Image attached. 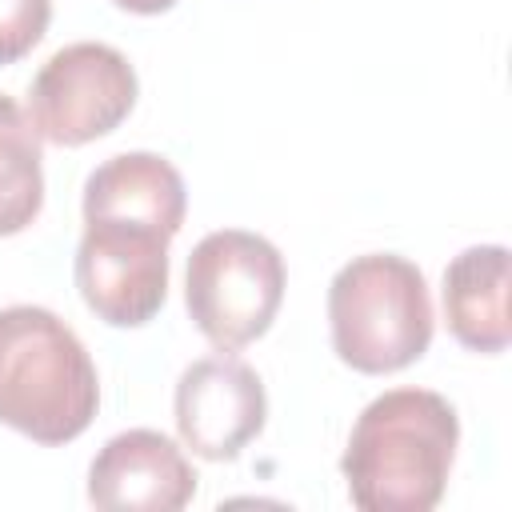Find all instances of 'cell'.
I'll list each match as a JSON object with an SVG mask.
<instances>
[{
	"label": "cell",
	"mask_w": 512,
	"mask_h": 512,
	"mask_svg": "<svg viewBox=\"0 0 512 512\" xmlns=\"http://www.w3.org/2000/svg\"><path fill=\"white\" fill-rule=\"evenodd\" d=\"M332 348L368 376L400 372L432 344V296L424 272L396 252L348 260L328 284Z\"/></svg>",
	"instance_id": "3957f363"
},
{
	"label": "cell",
	"mask_w": 512,
	"mask_h": 512,
	"mask_svg": "<svg viewBox=\"0 0 512 512\" xmlns=\"http://www.w3.org/2000/svg\"><path fill=\"white\" fill-rule=\"evenodd\" d=\"M76 288L104 324H148L168 292V236L136 224L84 220Z\"/></svg>",
	"instance_id": "8992f818"
},
{
	"label": "cell",
	"mask_w": 512,
	"mask_h": 512,
	"mask_svg": "<svg viewBox=\"0 0 512 512\" xmlns=\"http://www.w3.org/2000/svg\"><path fill=\"white\" fill-rule=\"evenodd\" d=\"M268 396L244 360L216 356L192 360L176 380V428L180 440L204 460H232L264 428Z\"/></svg>",
	"instance_id": "52a82bcc"
},
{
	"label": "cell",
	"mask_w": 512,
	"mask_h": 512,
	"mask_svg": "<svg viewBox=\"0 0 512 512\" xmlns=\"http://www.w3.org/2000/svg\"><path fill=\"white\" fill-rule=\"evenodd\" d=\"M444 320L452 336L472 352H504L508 324V248L476 244L444 268Z\"/></svg>",
	"instance_id": "30bf717a"
},
{
	"label": "cell",
	"mask_w": 512,
	"mask_h": 512,
	"mask_svg": "<svg viewBox=\"0 0 512 512\" xmlns=\"http://www.w3.org/2000/svg\"><path fill=\"white\" fill-rule=\"evenodd\" d=\"M196 328L224 352H236L268 332L284 300V256L256 232H208L188 256L184 284Z\"/></svg>",
	"instance_id": "277c9868"
},
{
	"label": "cell",
	"mask_w": 512,
	"mask_h": 512,
	"mask_svg": "<svg viewBox=\"0 0 512 512\" xmlns=\"http://www.w3.org/2000/svg\"><path fill=\"white\" fill-rule=\"evenodd\" d=\"M136 104V72L124 52L100 40H76L52 52L32 88L28 116L52 144L76 148L108 136Z\"/></svg>",
	"instance_id": "5b68a950"
},
{
	"label": "cell",
	"mask_w": 512,
	"mask_h": 512,
	"mask_svg": "<svg viewBox=\"0 0 512 512\" xmlns=\"http://www.w3.org/2000/svg\"><path fill=\"white\" fill-rule=\"evenodd\" d=\"M120 8H128V12H144V16H152V12H164V8H172L176 0H116Z\"/></svg>",
	"instance_id": "4fadbf2b"
},
{
	"label": "cell",
	"mask_w": 512,
	"mask_h": 512,
	"mask_svg": "<svg viewBox=\"0 0 512 512\" xmlns=\"http://www.w3.org/2000/svg\"><path fill=\"white\" fill-rule=\"evenodd\" d=\"M96 404L100 380L80 336L48 308H0V424L36 444H68Z\"/></svg>",
	"instance_id": "7a4b0ae2"
},
{
	"label": "cell",
	"mask_w": 512,
	"mask_h": 512,
	"mask_svg": "<svg viewBox=\"0 0 512 512\" xmlns=\"http://www.w3.org/2000/svg\"><path fill=\"white\" fill-rule=\"evenodd\" d=\"M184 208V180L176 164L156 152H120L84 180V220L136 224L172 240L184 224Z\"/></svg>",
	"instance_id": "9c48e42d"
},
{
	"label": "cell",
	"mask_w": 512,
	"mask_h": 512,
	"mask_svg": "<svg viewBox=\"0 0 512 512\" xmlns=\"http://www.w3.org/2000/svg\"><path fill=\"white\" fill-rule=\"evenodd\" d=\"M52 20V0H0V64L20 60L40 44Z\"/></svg>",
	"instance_id": "7c38bea8"
},
{
	"label": "cell",
	"mask_w": 512,
	"mask_h": 512,
	"mask_svg": "<svg viewBox=\"0 0 512 512\" xmlns=\"http://www.w3.org/2000/svg\"><path fill=\"white\" fill-rule=\"evenodd\" d=\"M196 496V472L172 436L128 428L88 468V500L108 512H176Z\"/></svg>",
	"instance_id": "ba28073f"
},
{
	"label": "cell",
	"mask_w": 512,
	"mask_h": 512,
	"mask_svg": "<svg viewBox=\"0 0 512 512\" xmlns=\"http://www.w3.org/2000/svg\"><path fill=\"white\" fill-rule=\"evenodd\" d=\"M40 132L32 116L0 92V236L24 232L44 204Z\"/></svg>",
	"instance_id": "8fae6325"
},
{
	"label": "cell",
	"mask_w": 512,
	"mask_h": 512,
	"mask_svg": "<svg viewBox=\"0 0 512 512\" xmlns=\"http://www.w3.org/2000/svg\"><path fill=\"white\" fill-rule=\"evenodd\" d=\"M456 408L428 388H392L352 424L340 472L364 512H428L440 504L456 456Z\"/></svg>",
	"instance_id": "6da1fadb"
}]
</instances>
